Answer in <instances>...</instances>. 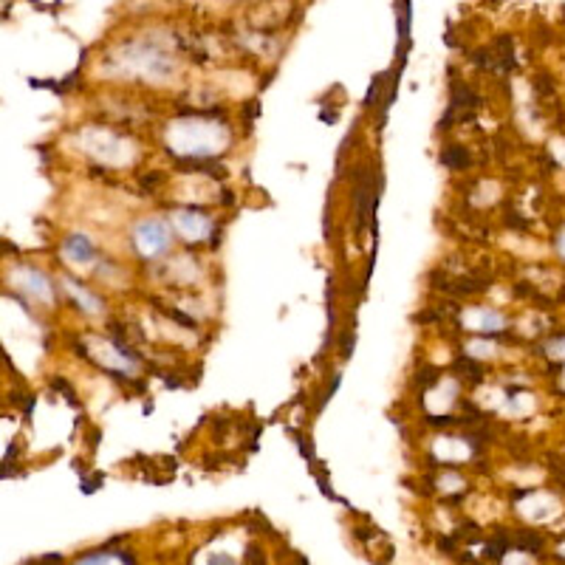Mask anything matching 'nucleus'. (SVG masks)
<instances>
[{"instance_id": "f257e3e1", "label": "nucleus", "mask_w": 565, "mask_h": 565, "mask_svg": "<svg viewBox=\"0 0 565 565\" xmlns=\"http://www.w3.org/2000/svg\"><path fill=\"white\" fill-rule=\"evenodd\" d=\"M65 252L74 257L77 263H85V260L94 257V243H91L88 238H83V235H71V238L65 241Z\"/></svg>"}, {"instance_id": "f03ea898", "label": "nucleus", "mask_w": 565, "mask_h": 565, "mask_svg": "<svg viewBox=\"0 0 565 565\" xmlns=\"http://www.w3.org/2000/svg\"><path fill=\"white\" fill-rule=\"evenodd\" d=\"M441 162H444L447 167H466L469 156H466V150H464V148H452V150H447V153L441 156Z\"/></svg>"}, {"instance_id": "7ed1b4c3", "label": "nucleus", "mask_w": 565, "mask_h": 565, "mask_svg": "<svg viewBox=\"0 0 565 565\" xmlns=\"http://www.w3.org/2000/svg\"><path fill=\"white\" fill-rule=\"evenodd\" d=\"M212 565H235V562L227 559V557H215V559H212Z\"/></svg>"}]
</instances>
